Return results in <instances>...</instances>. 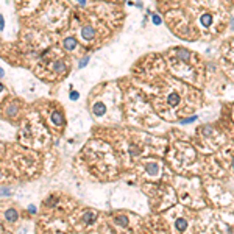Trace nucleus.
I'll return each mask as SVG.
<instances>
[{"label": "nucleus", "instance_id": "obj_1", "mask_svg": "<svg viewBox=\"0 0 234 234\" xmlns=\"http://www.w3.org/2000/svg\"><path fill=\"white\" fill-rule=\"evenodd\" d=\"M64 49L66 50H74L75 49V45H77V41L74 39V38H67V39H64Z\"/></svg>", "mask_w": 234, "mask_h": 234}, {"label": "nucleus", "instance_id": "obj_2", "mask_svg": "<svg viewBox=\"0 0 234 234\" xmlns=\"http://www.w3.org/2000/svg\"><path fill=\"white\" fill-rule=\"evenodd\" d=\"M5 217L8 222H16L17 220V211L16 209H8L5 212Z\"/></svg>", "mask_w": 234, "mask_h": 234}, {"label": "nucleus", "instance_id": "obj_3", "mask_svg": "<svg viewBox=\"0 0 234 234\" xmlns=\"http://www.w3.org/2000/svg\"><path fill=\"white\" fill-rule=\"evenodd\" d=\"M94 114L95 115H103L105 114V105L103 103H95L94 105Z\"/></svg>", "mask_w": 234, "mask_h": 234}, {"label": "nucleus", "instance_id": "obj_4", "mask_svg": "<svg viewBox=\"0 0 234 234\" xmlns=\"http://www.w3.org/2000/svg\"><path fill=\"white\" fill-rule=\"evenodd\" d=\"M81 34H83L84 39H92V38H94V28H92V27H84Z\"/></svg>", "mask_w": 234, "mask_h": 234}, {"label": "nucleus", "instance_id": "obj_5", "mask_svg": "<svg viewBox=\"0 0 234 234\" xmlns=\"http://www.w3.org/2000/svg\"><path fill=\"white\" fill-rule=\"evenodd\" d=\"M66 69H67V67H66V64H64L63 61H56V63L53 64V70H55V72H59V74H61V72H66Z\"/></svg>", "mask_w": 234, "mask_h": 234}, {"label": "nucleus", "instance_id": "obj_6", "mask_svg": "<svg viewBox=\"0 0 234 234\" xmlns=\"http://www.w3.org/2000/svg\"><path fill=\"white\" fill-rule=\"evenodd\" d=\"M52 122L55 123V125H61L63 123V115L59 114V112H52Z\"/></svg>", "mask_w": 234, "mask_h": 234}, {"label": "nucleus", "instance_id": "obj_7", "mask_svg": "<svg viewBox=\"0 0 234 234\" xmlns=\"http://www.w3.org/2000/svg\"><path fill=\"white\" fill-rule=\"evenodd\" d=\"M175 228H176L178 231H184V229L187 228V222H186L184 219H180V220H176V223H175Z\"/></svg>", "mask_w": 234, "mask_h": 234}, {"label": "nucleus", "instance_id": "obj_8", "mask_svg": "<svg viewBox=\"0 0 234 234\" xmlns=\"http://www.w3.org/2000/svg\"><path fill=\"white\" fill-rule=\"evenodd\" d=\"M169 103L172 106H176L180 103V95H178V94H170V95H169Z\"/></svg>", "mask_w": 234, "mask_h": 234}, {"label": "nucleus", "instance_id": "obj_9", "mask_svg": "<svg viewBox=\"0 0 234 234\" xmlns=\"http://www.w3.org/2000/svg\"><path fill=\"white\" fill-rule=\"evenodd\" d=\"M94 219H95V214H92V212H87V214L83 216V222L84 223H91Z\"/></svg>", "mask_w": 234, "mask_h": 234}, {"label": "nucleus", "instance_id": "obj_10", "mask_svg": "<svg viewBox=\"0 0 234 234\" xmlns=\"http://www.w3.org/2000/svg\"><path fill=\"white\" fill-rule=\"evenodd\" d=\"M201 22H203V25H211V22H212V17H211L209 14H204L203 17H201Z\"/></svg>", "mask_w": 234, "mask_h": 234}, {"label": "nucleus", "instance_id": "obj_11", "mask_svg": "<svg viewBox=\"0 0 234 234\" xmlns=\"http://www.w3.org/2000/svg\"><path fill=\"white\" fill-rule=\"evenodd\" d=\"M147 170H148L150 173H156L158 166H156V164H148V166H147Z\"/></svg>", "mask_w": 234, "mask_h": 234}, {"label": "nucleus", "instance_id": "obj_12", "mask_svg": "<svg viewBox=\"0 0 234 234\" xmlns=\"http://www.w3.org/2000/svg\"><path fill=\"white\" fill-rule=\"evenodd\" d=\"M178 56H180L181 59H184V61H186V59H187V56H189V53H187L186 50H178Z\"/></svg>", "mask_w": 234, "mask_h": 234}, {"label": "nucleus", "instance_id": "obj_13", "mask_svg": "<svg viewBox=\"0 0 234 234\" xmlns=\"http://www.w3.org/2000/svg\"><path fill=\"white\" fill-rule=\"evenodd\" d=\"M115 223H119V225H127L128 220H127V217H117V219H115Z\"/></svg>", "mask_w": 234, "mask_h": 234}, {"label": "nucleus", "instance_id": "obj_14", "mask_svg": "<svg viewBox=\"0 0 234 234\" xmlns=\"http://www.w3.org/2000/svg\"><path fill=\"white\" fill-rule=\"evenodd\" d=\"M70 99L77 100V99H78V92H70Z\"/></svg>", "mask_w": 234, "mask_h": 234}, {"label": "nucleus", "instance_id": "obj_15", "mask_svg": "<svg viewBox=\"0 0 234 234\" xmlns=\"http://www.w3.org/2000/svg\"><path fill=\"white\" fill-rule=\"evenodd\" d=\"M87 61H89V58L86 56V58H84V59H83V61L80 63V67H83V66H86V64H87Z\"/></svg>", "mask_w": 234, "mask_h": 234}, {"label": "nucleus", "instance_id": "obj_16", "mask_svg": "<svg viewBox=\"0 0 234 234\" xmlns=\"http://www.w3.org/2000/svg\"><path fill=\"white\" fill-rule=\"evenodd\" d=\"M28 211H30V212H31V214H34V212H36V209H34V206H30V208H28Z\"/></svg>", "mask_w": 234, "mask_h": 234}, {"label": "nucleus", "instance_id": "obj_17", "mask_svg": "<svg viewBox=\"0 0 234 234\" xmlns=\"http://www.w3.org/2000/svg\"><path fill=\"white\" fill-rule=\"evenodd\" d=\"M2 28H3V17L0 16V30H2Z\"/></svg>", "mask_w": 234, "mask_h": 234}, {"label": "nucleus", "instance_id": "obj_18", "mask_svg": "<svg viewBox=\"0 0 234 234\" xmlns=\"http://www.w3.org/2000/svg\"><path fill=\"white\" fill-rule=\"evenodd\" d=\"M159 22H161V20H159V17H158V16H155V23H159Z\"/></svg>", "mask_w": 234, "mask_h": 234}, {"label": "nucleus", "instance_id": "obj_19", "mask_svg": "<svg viewBox=\"0 0 234 234\" xmlns=\"http://www.w3.org/2000/svg\"><path fill=\"white\" fill-rule=\"evenodd\" d=\"M2 75H3V70H2V69H0V77H2Z\"/></svg>", "mask_w": 234, "mask_h": 234}, {"label": "nucleus", "instance_id": "obj_20", "mask_svg": "<svg viewBox=\"0 0 234 234\" xmlns=\"http://www.w3.org/2000/svg\"><path fill=\"white\" fill-rule=\"evenodd\" d=\"M86 2V0H80V3H84Z\"/></svg>", "mask_w": 234, "mask_h": 234}, {"label": "nucleus", "instance_id": "obj_21", "mask_svg": "<svg viewBox=\"0 0 234 234\" xmlns=\"http://www.w3.org/2000/svg\"><path fill=\"white\" fill-rule=\"evenodd\" d=\"M2 87H3V86H2V83H0V91H2Z\"/></svg>", "mask_w": 234, "mask_h": 234}, {"label": "nucleus", "instance_id": "obj_22", "mask_svg": "<svg viewBox=\"0 0 234 234\" xmlns=\"http://www.w3.org/2000/svg\"><path fill=\"white\" fill-rule=\"evenodd\" d=\"M232 166H234V162H232Z\"/></svg>", "mask_w": 234, "mask_h": 234}]
</instances>
